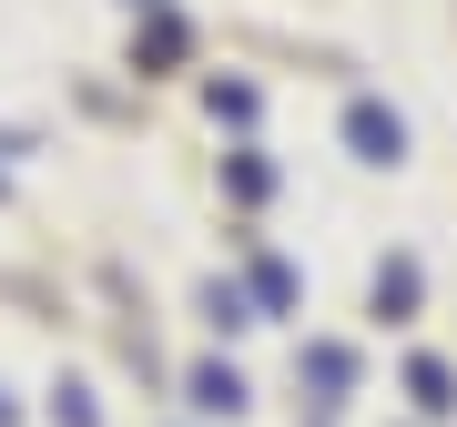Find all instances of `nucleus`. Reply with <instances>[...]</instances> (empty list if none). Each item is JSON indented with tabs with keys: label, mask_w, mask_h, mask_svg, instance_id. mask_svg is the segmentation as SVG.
I'll use <instances>...</instances> for the list:
<instances>
[{
	"label": "nucleus",
	"mask_w": 457,
	"mask_h": 427,
	"mask_svg": "<svg viewBox=\"0 0 457 427\" xmlns=\"http://www.w3.org/2000/svg\"><path fill=\"white\" fill-rule=\"evenodd\" d=\"M143 11H153V0H143Z\"/></svg>",
	"instance_id": "nucleus-13"
},
{
	"label": "nucleus",
	"mask_w": 457,
	"mask_h": 427,
	"mask_svg": "<svg viewBox=\"0 0 457 427\" xmlns=\"http://www.w3.org/2000/svg\"><path fill=\"white\" fill-rule=\"evenodd\" d=\"M245 296H254V315H285L295 306V264L285 255H245Z\"/></svg>",
	"instance_id": "nucleus-6"
},
{
	"label": "nucleus",
	"mask_w": 457,
	"mask_h": 427,
	"mask_svg": "<svg viewBox=\"0 0 457 427\" xmlns=\"http://www.w3.org/2000/svg\"><path fill=\"white\" fill-rule=\"evenodd\" d=\"M0 427H21V407H11V397H0Z\"/></svg>",
	"instance_id": "nucleus-12"
},
{
	"label": "nucleus",
	"mask_w": 457,
	"mask_h": 427,
	"mask_svg": "<svg viewBox=\"0 0 457 427\" xmlns=\"http://www.w3.org/2000/svg\"><path fill=\"white\" fill-rule=\"evenodd\" d=\"M224 183H234V204H264V194H275V163H264V153H234Z\"/></svg>",
	"instance_id": "nucleus-8"
},
{
	"label": "nucleus",
	"mask_w": 457,
	"mask_h": 427,
	"mask_svg": "<svg viewBox=\"0 0 457 427\" xmlns=\"http://www.w3.org/2000/svg\"><path fill=\"white\" fill-rule=\"evenodd\" d=\"M132 62H153V71H163V62H183V21H153V31L132 41Z\"/></svg>",
	"instance_id": "nucleus-11"
},
{
	"label": "nucleus",
	"mask_w": 457,
	"mask_h": 427,
	"mask_svg": "<svg viewBox=\"0 0 457 427\" xmlns=\"http://www.w3.org/2000/svg\"><path fill=\"white\" fill-rule=\"evenodd\" d=\"M204 102H213V122H234V132L254 122V82H204Z\"/></svg>",
	"instance_id": "nucleus-10"
},
{
	"label": "nucleus",
	"mask_w": 457,
	"mask_h": 427,
	"mask_svg": "<svg viewBox=\"0 0 457 427\" xmlns=\"http://www.w3.org/2000/svg\"><path fill=\"white\" fill-rule=\"evenodd\" d=\"M51 427H102V407H92V387H82V377L51 387Z\"/></svg>",
	"instance_id": "nucleus-9"
},
{
	"label": "nucleus",
	"mask_w": 457,
	"mask_h": 427,
	"mask_svg": "<svg viewBox=\"0 0 457 427\" xmlns=\"http://www.w3.org/2000/svg\"><path fill=\"white\" fill-rule=\"evenodd\" d=\"M345 153L376 163V173H396V163H407V113L376 102V92H356V102H345Z\"/></svg>",
	"instance_id": "nucleus-1"
},
{
	"label": "nucleus",
	"mask_w": 457,
	"mask_h": 427,
	"mask_svg": "<svg viewBox=\"0 0 457 427\" xmlns=\"http://www.w3.org/2000/svg\"><path fill=\"white\" fill-rule=\"evenodd\" d=\"M204 326H213V336H245V326H254V296L213 275V285H204Z\"/></svg>",
	"instance_id": "nucleus-7"
},
{
	"label": "nucleus",
	"mask_w": 457,
	"mask_h": 427,
	"mask_svg": "<svg viewBox=\"0 0 457 427\" xmlns=\"http://www.w3.org/2000/svg\"><path fill=\"white\" fill-rule=\"evenodd\" d=\"M407 397H417V417H457V366L447 356H407Z\"/></svg>",
	"instance_id": "nucleus-5"
},
{
	"label": "nucleus",
	"mask_w": 457,
	"mask_h": 427,
	"mask_svg": "<svg viewBox=\"0 0 457 427\" xmlns=\"http://www.w3.org/2000/svg\"><path fill=\"white\" fill-rule=\"evenodd\" d=\"M295 377L315 387V417H336L345 397H356V346H336V336H315L305 356H295Z\"/></svg>",
	"instance_id": "nucleus-2"
},
{
	"label": "nucleus",
	"mask_w": 457,
	"mask_h": 427,
	"mask_svg": "<svg viewBox=\"0 0 457 427\" xmlns=\"http://www.w3.org/2000/svg\"><path fill=\"white\" fill-rule=\"evenodd\" d=\"M366 306L386 315V326H407V315L427 306V264H417V255H386V264H376V285H366Z\"/></svg>",
	"instance_id": "nucleus-3"
},
{
	"label": "nucleus",
	"mask_w": 457,
	"mask_h": 427,
	"mask_svg": "<svg viewBox=\"0 0 457 427\" xmlns=\"http://www.w3.org/2000/svg\"><path fill=\"white\" fill-rule=\"evenodd\" d=\"M183 397H194V417H245V377H234L224 356H194V366H183Z\"/></svg>",
	"instance_id": "nucleus-4"
}]
</instances>
